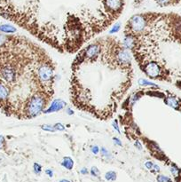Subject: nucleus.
<instances>
[{
  "instance_id": "5",
  "label": "nucleus",
  "mask_w": 181,
  "mask_h": 182,
  "mask_svg": "<svg viewBox=\"0 0 181 182\" xmlns=\"http://www.w3.org/2000/svg\"><path fill=\"white\" fill-rule=\"evenodd\" d=\"M61 165L65 167L67 170H72V168L74 166V162H73V160H72L70 157L66 156V157L63 158L62 163H61Z\"/></svg>"
},
{
  "instance_id": "4",
  "label": "nucleus",
  "mask_w": 181,
  "mask_h": 182,
  "mask_svg": "<svg viewBox=\"0 0 181 182\" xmlns=\"http://www.w3.org/2000/svg\"><path fill=\"white\" fill-rule=\"evenodd\" d=\"M0 32L4 34H13L16 32V29L9 24H2L0 25Z\"/></svg>"
},
{
  "instance_id": "17",
  "label": "nucleus",
  "mask_w": 181,
  "mask_h": 182,
  "mask_svg": "<svg viewBox=\"0 0 181 182\" xmlns=\"http://www.w3.org/2000/svg\"><path fill=\"white\" fill-rule=\"evenodd\" d=\"M92 153H93L94 155H98V153H99V148H98L97 146H93V147L92 148Z\"/></svg>"
},
{
  "instance_id": "20",
  "label": "nucleus",
  "mask_w": 181,
  "mask_h": 182,
  "mask_svg": "<svg viewBox=\"0 0 181 182\" xmlns=\"http://www.w3.org/2000/svg\"><path fill=\"white\" fill-rule=\"evenodd\" d=\"M134 146H135V147H137V148H138V149H141V148H141V144H140L139 141H136V142L134 143Z\"/></svg>"
},
{
  "instance_id": "21",
  "label": "nucleus",
  "mask_w": 181,
  "mask_h": 182,
  "mask_svg": "<svg viewBox=\"0 0 181 182\" xmlns=\"http://www.w3.org/2000/svg\"><path fill=\"white\" fill-rule=\"evenodd\" d=\"M112 124H113V126L115 127V130H116L117 132H119V128H118V124H117V121H116V120H115V121H114V122H113V123H112Z\"/></svg>"
},
{
  "instance_id": "2",
  "label": "nucleus",
  "mask_w": 181,
  "mask_h": 182,
  "mask_svg": "<svg viewBox=\"0 0 181 182\" xmlns=\"http://www.w3.org/2000/svg\"><path fill=\"white\" fill-rule=\"evenodd\" d=\"M67 106V103L60 99H56L54 100L51 104L50 105V107L44 112L45 114H49V113H52V112H58L60 110H61L62 108H64Z\"/></svg>"
},
{
  "instance_id": "25",
  "label": "nucleus",
  "mask_w": 181,
  "mask_h": 182,
  "mask_svg": "<svg viewBox=\"0 0 181 182\" xmlns=\"http://www.w3.org/2000/svg\"><path fill=\"white\" fill-rule=\"evenodd\" d=\"M60 182H70L69 180H61Z\"/></svg>"
},
{
  "instance_id": "12",
  "label": "nucleus",
  "mask_w": 181,
  "mask_h": 182,
  "mask_svg": "<svg viewBox=\"0 0 181 182\" xmlns=\"http://www.w3.org/2000/svg\"><path fill=\"white\" fill-rule=\"evenodd\" d=\"M42 129L45 130V131H49V132H53V131H55L54 126L47 125V124H44V125H42Z\"/></svg>"
},
{
  "instance_id": "3",
  "label": "nucleus",
  "mask_w": 181,
  "mask_h": 182,
  "mask_svg": "<svg viewBox=\"0 0 181 182\" xmlns=\"http://www.w3.org/2000/svg\"><path fill=\"white\" fill-rule=\"evenodd\" d=\"M153 1L161 7L175 6L181 5V0H153Z\"/></svg>"
},
{
  "instance_id": "13",
  "label": "nucleus",
  "mask_w": 181,
  "mask_h": 182,
  "mask_svg": "<svg viewBox=\"0 0 181 182\" xmlns=\"http://www.w3.org/2000/svg\"><path fill=\"white\" fill-rule=\"evenodd\" d=\"M54 129L55 130H58V131H63L65 128H64V125H62L61 123H56L54 125Z\"/></svg>"
},
{
  "instance_id": "23",
  "label": "nucleus",
  "mask_w": 181,
  "mask_h": 182,
  "mask_svg": "<svg viewBox=\"0 0 181 182\" xmlns=\"http://www.w3.org/2000/svg\"><path fill=\"white\" fill-rule=\"evenodd\" d=\"M113 139H114V140H115V142H116V144H117V145H119V146H122V143H121L120 139H118L117 138H114Z\"/></svg>"
},
{
  "instance_id": "24",
  "label": "nucleus",
  "mask_w": 181,
  "mask_h": 182,
  "mask_svg": "<svg viewBox=\"0 0 181 182\" xmlns=\"http://www.w3.org/2000/svg\"><path fill=\"white\" fill-rule=\"evenodd\" d=\"M67 114H68V115H73V114H74V112H73L71 109H67Z\"/></svg>"
},
{
  "instance_id": "9",
  "label": "nucleus",
  "mask_w": 181,
  "mask_h": 182,
  "mask_svg": "<svg viewBox=\"0 0 181 182\" xmlns=\"http://www.w3.org/2000/svg\"><path fill=\"white\" fill-rule=\"evenodd\" d=\"M120 30V23H115L113 25L112 29L109 31V34H115L116 32H118Z\"/></svg>"
},
{
  "instance_id": "10",
  "label": "nucleus",
  "mask_w": 181,
  "mask_h": 182,
  "mask_svg": "<svg viewBox=\"0 0 181 182\" xmlns=\"http://www.w3.org/2000/svg\"><path fill=\"white\" fill-rule=\"evenodd\" d=\"M33 168L34 171H35L36 174H39V173L41 172V171H42V166H41L39 164H37V163H35V164H34Z\"/></svg>"
},
{
  "instance_id": "1",
  "label": "nucleus",
  "mask_w": 181,
  "mask_h": 182,
  "mask_svg": "<svg viewBox=\"0 0 181 182\" xmlns=\"http://www.w3.org/2000/svg\"><path fill=\"white\" fill-rule=\"evenodd\" d=\"M132 54L116 37L107 36L83 46L72 64L70 95L78 109L100 120L113 117L131 87Z\"/></svg>"
},
{
  "instance_id": "15",
  "label": "nucleus",
  "mask_w": 181,
  "mask_h": 182,
  "mask_svg": "<svg viewBox=\"0 0 181 182\" xmlns=\"http://www.w3.org/2000/svg\"><path fill=\"white\" fill-rule=\"evenodd\" d=\"M145 166H146V168H147L148 170H152V169H153V167H154V164H153L152 162L148 161V162H146Z\"/></svg>"
},
{
  "instance_id": "16",
  "label": "nucleus",
  "mask_w": 181,
  "mask_h": 182,
  "mask_svg": "<svg viewBox=\"0 0 181 182\" xmlns=\"http://www.w3.org/2000/svg\"><path fill=\"white\" fill-rule=\"evenodd\" d=\"M4 145H5V137L0 135V149L4 148Z\"/></svg>"
},
{
  "instance_id": "22",
  "label": "nucleus",
  "mask_w": 181,
  "mask_h": 182,
  "mask_svg": "<svg viewBox=\"0 0 181 182\" xmlns=\"http://www.w3.org/2000/svg\"><path fill=\"white\" fill-rule=\"evenodd\" d=\"M81 173H82V174H84V175L88 174V171H87V169H86V168H83L82 170H81Z\"/></svg>"
},
{
  "instance_id": "18",
  "label": "nucleus",
  "mask_w": 181,
  "mask_h": 182,
  "mask_svg": "<svg viewBox=\"0 0 181 182\" xmlns=\"http://www.w3.org/2000/svg\"><path fill=\"white\" fill-rule=\"evenodd\" d=\"M45 173L49 176L50 178H52V176H53V171L51 170H50V169L45 170Z\"/></svg>"
},
{
  "instance_id": "8",
  "label": "nucleus",
  "mask_w": 181,
  "mask_h": 182,
  "mask_svg": "<svg viewBox=\"0 0 181 182\" xmlns=\"http://www.w3.org/2000/svg\"><path fill=\"white\" fill-rule=\"evenodd\" d=\"M157 181L158 182H172L171 180L169 177H166L164 175H159L157 177Z\"/></svg>"
},
{
  "instance_id": "7",
  "label": "nucleus",
  "mask_w": 181,
  "mask_h": 182,
  "mask_svg": "<svg viewBox=\"0 0 181 182\" xmlns=\"http://www.w3.org/2000/svg\"><path fill=\"white\" fill-rule=\"evenodd\" d=\"M116 173L114 171H108L106 174H105V179L108 181H114L116 180Z\"/></svg>"
},
{
  "instance_id": "14",
  "label": "nucleus",
  "mask_w": 181,
  "mask_h": 182,
  "mask_svg": "<svg viewBox=\"0 0 181 182\" xmlns=\"http://www.w3.org/2000/svg\"><path fill=\"white\" fill-rule=\"evenodd\" d=\"M139 83L140 85H154V84L150 83V82H148V81H146V80H144V79L139 80Z\"/></svg>"
},
{
  "instance_id": "19",
  "label": "nucleus",
  "mask_w": 181,
  "mask_h": 182,
  "mask_svg": "<svg viewBox=\"0 0 181 182\" xmlns=\"http://www.w3.org/2000/svg\"><path fill=\"white\" fill-rule=\"evenodd\" d=\"M153 169L154 170V172H159V171H160V167L158 166L157 164H154Z\"/></svg>"
},
{
  "instance_id": "11",
  "label": "nucleus",
  "mask_w": 181,
  "mask_h": 182,
  "mask_svg": "<svg viewBox=\"0 0 181 182\" xmlns=\"http://www.w3.org/2000/svg\"><path fill=\"white\" fill-rule=\"evenodd\" d=\"M91 174L93 176V177H98L99 176V171L98 170V168L95 166H93L91 169Z\"/></svg>"
},
{
  "instance_id": "6",
  "label": "nucleus",
  "mask_w": 181,
  "mask_h": 182,
  "mask_svg": "<svg viewBox=\"0 0 181 182\" xmlns=\"http://www.w3.org/2000/svg\"><path fill=\"white\" fill-rule=\"evenodd\" d=\"M170 172L172 173V175H173L175 178H178V177H179V175H180L181 170L179 167L177 166L176 164H172L171 166H170Z\"/></svg>"
}]
</instances>
